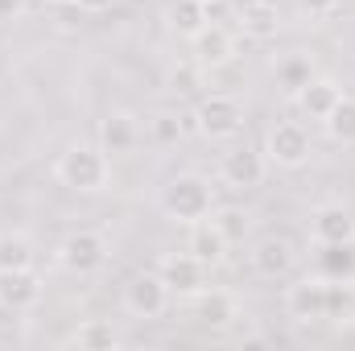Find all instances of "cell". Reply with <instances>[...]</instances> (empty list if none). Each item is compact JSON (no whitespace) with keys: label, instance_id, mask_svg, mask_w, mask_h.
<instances>
[{"label":"cell","instance_id":"44dd1931","mask_svg":"<svg viewBox=\"0 0 355 351\" xmlns=\"http://www.w3.org/2000/svg\"><path fill=\"white\" fill-rule=\"evenodd\" d=\"M71 343L83 351H116L120 348V331L112 327V323H103V318H91L83 323L75 335H71Z\"/></svg>","mask_w":355,"mask_h":351},{"label":"cell","instance_id":"83f0119b","mask_svg":"<svg viewBox=\"0 0 355 351\" xmlns=\"http://www.w3.org/2000/svg\"><path fill=\"white\" fill-rule=\"evenodd\" d=\"M186 132H182V116L174 112H162V116H153V141H162V145H174L182 141Z\"/></svg>","mask_w":355,"mask_h":351},{"label":"cell","instance_id":"8fae6325","mask_svg":"<svg viewBox=\"0 0 355 351\" xmlns=\"http://www.w3.org/2000/svg\"><path fill=\"white\" fill-rule=\"evenodd\" d=\"M190 50H194V62L207 71V67H223L236 58V37L227 33V25H215L207 21L194 37H190Z\"/></svg>","mask_w":355,"mask_h":351},{"label":"cell","instance_id":"4fadbf2b","mask_svg":"<svg viewBox=\"0 0 355 351\" xmlns=\"http://www.w3.org/2000/svg\"><path fill=\"white\" fill-rule=\"evenodd\" d=\"M293 264H297V248H293V240H285V236H268V240H261V244L252 248V268H257V277H265V281L289 277Z\"/></svg>","mask_w":355,"mask_h":351},{"label":"cell","instance_id":"ba28073f","mask_svg":"<svg viewBox=\"0 0 355 351\" xmlns=\"http://www.w3.org/2000/svg\"><path fill=\"white\" fill-rule=\"evenodd\" d=\"M285 310L297 323H322L327 318V277H302L285 289Z\"/></svg>","mask_w":355,"mask_h":351},{"label":"cell","instance_id":"52a82bcc","mask_svg":"<svg viewBox=\"0 0 355 351\" xmlns=\"http://www.w3.org/2000/svg\"><path fill=\"white\" fill-rule=\"evenodd\" d=\"M157 273L170 285V293H178V298H194L207 285V264L198 261L194 252H166L157 261Z\"/></svg>","mask_w":355,"mask_h":351},{"label":"cell","instance_id":"836d02e7","mask_svg":"<svg viewBox=\"0 0 355 351\" xmlns=\"http://www.w3.org/2000/svg\"><path fill=\"white\" fill-rule=\"evenodd\" d=\"M198 4H211V0H198Z\"/></svg>","mask_w":355,"mask_h":351},{"label":"cell","instance_id":"1f68e13d","mask_svg":"<svg viewBox=\"0 0 355 351\" xmlns=\"http://www.w3.org/2000/svg\"><path fill=\"white\" fill-rule=\"evenodd\" d=\"M8 12L17 17L21 12V0H0V17H8Z\"/></svg>","mask_w":355,"mask_h":351},{"label":"cell","instance_id":"6da1fadb","mask_svg":"<svg viewBox=\"0 0 355 351\" xmlns=\"http://www.w3.org/2000/svg\"><path fill=\"white\" fill-rule=\"evenodd\" d=\"M107 174H112L107 153L95 149V145H71V149L54 162V178H58L62 186L79 190V194H95V190H103V186H107Z\"/></svg>","mask_w":355,"mask_h":351},{"label":"cell","instance_id":"8992f818","mask_svg":"<svg viewBox=\"0 0 355 351\" xmlns=\"http://www.w3.org/2000/svg\"><path fill=\"white\" fill-rule=\"evenodd\" d=\"M124 306H128L137 318H157V314H166V306H170V285L162 281V273H137V277L124 285Z\"/></svg>","mask_w":355,"mask_h":351},{"label":"cell","instance_id":"ffe728a7","mask_svg":"<svg viewBox=\"0 0 355 351\" xmlns=\"http://www.w3.org/2000/svg\"><path fill=\"white\" fill-rule=\"evenodd\" d=\"M236 21H240V29L248 37H272L277 33V8H272V0H248Z\"/></svg>","mask_w":355,"mask_h":351},{"label":"cell","instance_id":"d6986e66","mask_svg":"<svg viewBox=\"0 0 355 351\" xmlns=\"http://www.w3.org/2000/svg\"><path fill=\"white\" fill-rule=\"evenodd\" d=\"M322 128L335 145H355V95H339V103L327 112Z\"/></svg>","mask_w":355,"mask_h":351},{"label":"cell","instance_id":"4316f807","mask_svg":"<svg viewBox=\"0 0 355 351\" xmlns=\"http://www.w3.org/2000/svg\"><path fill=\"white\" fill-rule=\"evenodd\" d=\"M202 87V67L198 62H178L174 71H170V91H198Z\"/></svg>","mask_w":355,"mask_h":351},{"label":"cell","instance_id":"7a4b0ae2","mask_svg":"<svg viewBox=\"0 0 355 351\" xmlns=\"http://www.w3.org/2000/svg\"><path fill=\"white\" fill-rule=\"evenodd\" d=\"M162 211L178 219V223H198L215 211V198H211V182L198 174H178L166 190H162Z\"/></svg>","mask_w":355,"mask_h":351},{"label":"cell","instance_id":"9a60e30c","mask_svg":"<svg viewBox=\"0 0 355 351\" xmlns=\"http://www.w3.org/2000/svg\"><path fill=\"white\" fill-rule=\"evenodd\" d=\"M137 137H141V128H137V120L128 112H112V116L99 120V149L112 153V157L132 153L137 149Z\"/></svg>","mask_w":355,"mask_h":351},{"label":"cell","instance_id":"30bf717a","mask_svg":"<svg viewBox=\"0 0 355 351\" xmlns=\"http://www.w3.org/2000/svg\"><path fill=\"white\" fill-rule=\"evenodd\" d=\"M42 302V277L33 268H0V306L21 314Z\"/></svg>","mask_w":355,"mask_h":351},{"label":"cell","instance_id":"f1b7e54d","mask_svg":"<svg viewBox=\"0 0 355 351\" xmlns=\"http://www.w3.org/2000/svg\"><path fill=\"white\" fill-rule=\"evenodd\" d=\"M297 8H302L306 17H318V21H322V17H331V12L339 8V0H297Z\"/></svg>","mask_w":355,"mask_h":351},{"label":"cell","instance_id":"5b68a950","mask_svg":"<svg viewBox=\"0 0 355 351\" xmlns=\"http://www.w3.org/2000/svg\"><path fill=\"white\" fill-rule=\"evenodd\" d=\"M194 120H198V132H202V137L227 141V137H236V132L244 128V108H240V99H232V95H207V99H198Z\"/></svg>","mask_w":355,"mask_h":351},{"label":"cell","instance_id":"ac0fdd59","mask_svg":"<svg viewBox=\"0 0 355 351\" xmlns=\"http://www.w3.org/2000/svg\"><path fill=\"white\" fill-rule=\"evenodd\" d=\"M318 264L327 281H352L355 277V244H318Z\"/></svg>","mask_w":355,"mask_h":351},{"label":"cell","instance_id":"e0dca14e","mask_svg":"<svg viewBox=\"0 0 355 351\" xmlns=\"http://www.w3.org/2000/svg\"><path fill=\"white\" fill-rule=\"evenodd\" d=\"M339 95H343V87H339L335 79H327V75H314V79L297 91L293 99H297V108H302L310 120H327V112L339 103Z\"/></svg>","mask_w":355,"mask_h":351},{"label":"cell","instance_id":"603a6c76","mask_svg":"<svg viewBox=\"0 0 355 351\" xmlns=\"http://www.w3.org/2000/svg\"><path fill=\"white\" fill-rule=\"evenodd\" d=\"M310 79H314V62H310L306 54H289V58L277 62V83L289 91V95H297Z\"/></svg>","mask_w":355,"mask_h":351},{"label":"cell","instance_id":"4dcf8cb0","mask_svg":"<svg viewBox=\"0 0 355 351\" xmlns=\"http://www.w3.org/2000/svg\"><path fill=\"white\" fill-rule=\"evenodd\" d=\"M79 8L83 12H103V8H112V0H79Z\"/></svg>","mask_w":355,"mask_h":351},{"label":"cell","instance_id":"7c38bea8","mask_svg":"<svg viewBox=\"0 0 355 351\" xmlns=\"http://www.w3.org/2000/svg\"><path fill=\"white\" fill-rule=\"evenodd\" d=\"M310 236H314V244H355V215L339 203H327L314 211Z\"/></svg>","mask_w":355,"mask_h":351},{"label":"cell","instance_id":"f546056e","mask_svg":"<svg viewBox=\"0 0 355 351\" xmlns=\"http://www.w3.org/2000/svg\"><path fill=\"white\" fill-rule=\"evenodd\" d=\"M202 8H207V21L223 25V17H227V0H211V4H202Z\"/></svg>","mask_w":355,"mask_h":351},{"label":"cell","instance_id":"5bb4252c","mask_svg":"<svg viewBox=\"0 0 355 351\" xmlns=\"http://www.w3.org/2000/svg\"><path fill=\"white\" fill-rule=\"evenodd\" d=\"M194 318L211 331H227L236 318H240V302L227 293V289H198L194 293Z\"/></svg>","mask_w":355,"mask_h":351},{"label":"cell","instance_id":"3957f363","mask_svg":"<svg viewBox=\"0 0 355 351\" xmlns=\"http://www.w3.org/2000/svg\"><path fill=\"white\" fill-rule=\"evenodd\" d=\"M58 264L67 268V273H75V277H91V273H99L103 264H107V240L99 236V232H87V228H79V232H71L62 244H58Z\"/></svg>","mask_w":355,"mask_h":351},{"label":"cell","instance_id":"7402d4cb","mask_svg":"<svg viewBox=\"0 0 355 351\" xmlns=\"http://www.w3.org/2000/svg\"><path fill=\"white\" fill-rule=\"evenodd\" d=\"M33 264H37V248L29 236L21 232L0 236V268H33Z\"/></svg>","mask_w":355,"mask_h":351},{"label":"cell","instance_id":"484cf974","mask_svg":"<svg viewBox=\"0 0 355 351\" xmlns=\"http://www.w3.org/2000/svg\"><path fill=\"white\" fill-rule=\"evenodd\" d=\"M327 318H355L352 281H327Z\"/></svg>","mask_w":355,"mask_h":351},{"label":"cell","instance_id":"d6a6232c","mask_svg":"<svg viewBox=\"0 0 355 351\" xmlns=\"http://www.w3.org/2000/svg\"><path fill=\"white\" fill-rule=\"evenodd\" d=\"M50 4H58V8H71V4H79V0H50Z\"/></svg>","mask_w":355,"mask_h":351},{"label":"cell","instance_id":"2e32d148","mask_svg":"<svg viewBox=\"0 0 355 351\" xmlns=\"http://www.w3.org/2000/svg\"><path fill=\"white\" fill-rule=\"evenodd\" d=\"M227 248H232V244H227V240H223V232L211 223V215H207V219H198V223H190V240H186V252H194V257L207 264V268L223 261V257H227Z\"/></svg>","mask_w":355,"mask_h":351},{"label":"cell","instance_id":"9c48e42d","mask_svg":"<svg viewBox=\"0 0 355 351\" xmlns=\"http://www.w3.org/2000/svg\"><path fill=\"white\" fill-rule=\"evenodd\" d=\"M219 174L232 190H257L265 182V153L252 149V145H236L232 153H223Z\"/></svg>","mask_w":355,"mask_h":351},{"label":"cell","instance_id":"277c9868","mask_svg":"<svg viewBox=\"0 0 355 351\" xmlns=\"http://www.w3.org/2000/svg\"><path fill=\"white\" fill-rule=\"evenodd\" d=\"M310 132L297 124V120H281V124H272L265 137V157L272 166H281V170H297V166H306L310 162Z\"/></svg>","mask_w":355,"mask_h":351},{"label":"cell","instance_id":"cb8c5ba5","mask_svg":"<svg viewBox=\"0 0 355 351\" xmlns=\"http://www.w3.org/2000/svg\"><path fill=\"white\" fill-rule=\"evenodd\" d=\"M170 25H174V33H182V37H194L207 25V8L198 0H174L170 4Z\"/></svg>","mask_w":355,"mask_h":351},{"label":"cell","instance_id":"d4e9b609","mask_svg":"<svg viewBox=\"0 0 355 351\" xmlns=\"http://www.w3.org/2000/svg\"><path fill=\"white\" fill-rule=\"evenodd\" d=\"M211 223L223 232L227 244H244V236H248V228H252V219H248L240 207H215V211H211Z\"/></svg>","mask_w":355,"mask_h":351}]
</instances>
